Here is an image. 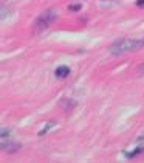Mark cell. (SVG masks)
I'll return each instance as SVG.
<instances>
[{
    "mask_svg": "<svg viewBox=\"0 0 144 163\" xmlns=\"http://www.w3.org/2000/svg\"><path fill=\"white\" fill-rule=\"evenodd\" d=\"M140 140H144V134L141 135V137H140Z\"/></svg>",
    "mask_w": 144,
    "mask_h": 163,
    "instance_id": "8992f818",
    "label": "cell"
},
{
    "mask_svg": "<svg viewBox=\"0 0 144 163\" xmlns=\"http://www.w3.org/2000/svg\"><path fill=\"white\" fill-rule=\"evenodd\" d=\"M68 9H70V11H79V9H81V5H79V3H76V5H70Z\"/></svg>",
    "mask_w": 144,
    "mask_h": 163,
    "instance_id": "277c9868",
    "label": "cell"
},
{
    "mask_svg": "<svg viewBox=\"0 0 144 163\" xmlns=\"http://www.w3.org/2000/svg\"><path fill=\"white\" fill-rule=\"evenodd\" d=\"M56 17H57V14H56V11H53V9H48L45 13H42L36 20V30L37 31L45 30L47 26H50L54 20H56Z\"/></svg>",
    "mask_w": 144,
    "mask_h": 163,
    "instance_id": "7a4b0ae2",
    "label": "cell"
},
{
    "mask_svg": "<svg viewBox=\"0 0 144 163\" xmlns=\"http://www.w3.org/2000/svg\"><path fill=\"white\" fill-rule=\"evenodd\" d=\"M136 5H138V6H141V8H144V0H136Z\"/></svg>",
    "mask_w": 144,
    "mask_h": 163,
    "instance_id": "5b68a950",
    "label": "cell"
},
{
    "mask_svg": "<svg viewBox=\"0 0 144 163\" xmlns=\"http://www.w3.org/2000/svg\"><path fill=\"white\" fill-rule=\"evenodd\" d=\"M144 47V37L135 39V37H124V39H118L113 42V45L110 47V53L112 54H121L127 51H135Z\"/></svg>",
    "mask_w": 144,
    "mask_h": 163,
    "instance_id": "6da1fadb",
    "label": "cell"
},
{
    "mask_svg": "<svg viewBox=\"0 0 144 163\" xmlns=\"http://www.w3.org/2000/svg\"><path fill=\"white\" fill-rule=\"evenodd\" d=\"M70 73V68L67 67V65H60V67L56 68V76L57 78H65V76H68Z\"/></svg>",
    "mask_w": 144,
    "mask_h": 163,
    "instance_id": "3957f363",
    "label": "cell"
}]
</instances>
